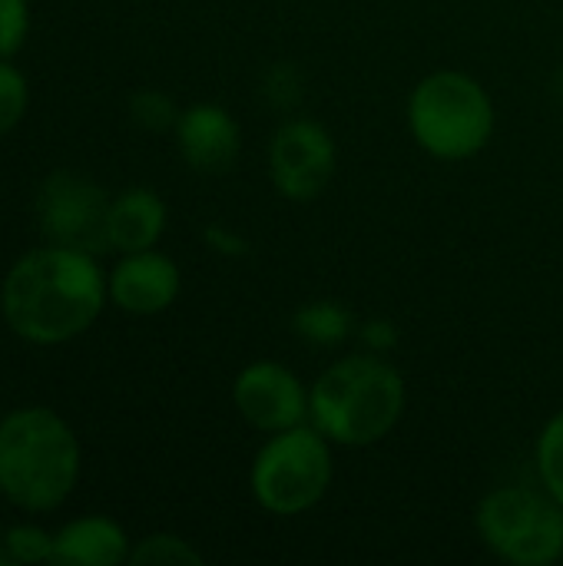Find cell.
<instances>
[{"instance_id": "12", "label": "cell", "mask_w": 563, "mask_h": 566, "mask_svg": "<svg viewBox=\"0 0 563 566\" xmlns=\"http://www.w3.org/2000/svg\"><path fill=\"white\" fill-rule=\"evenodd\" d=\"M129 537L123 524L103 514L76 517L53 534V560L56 566H116L129 564Z\"/></svg>"}, {"instance_id": "18", "label": "cell", "mask_w": 563, "mask_h": 566, "mask_svg": "<svg viewBox=\"0 0 563 566\" xmlns=\"http://www.w3.org/2000/svg\"><path fill=\"white\" fill-rule=\"evenodd\" d=\"M3 551L10 564H50L53 560V534L37 524H17L3 531Z\"/></svg>"}, {"instance_id": "11", "label": "cell", "mask_w": 563, "mask_h": 566, "mask_svg": "<svg viewBox=\"0 0 563 566\" xmlns=\"http://www.w3.org/2000/svg\"><path fill=\"white\" fill-rule=\"evenodd\" d=\"M176 146L189 169L202 176H222L236 166L242 149V129L226 106L196 103L176 119Z\"/></svg>"}, {"instance_id": "16", "label": "cell", "mask_w": 563, "mask_h": 566, "mask_svg": "<svg viewBox=\"0 0 563 566\" xmlns=\"http://www.w3.org/2000/svg\"><path fill=\"white\" fill-rule=\"evenodd\" d=\"M534 464H538L541 484L551 491V497L563 507V408L544 424V431L538 438Z\"/></svg>"}, {"instance_id": "17", "label": "cell", "mask_w": 563, "mask_h": 566, "mask_svg": "<svg viewBox=\"0 0 563 566\" xmlns=\"http://www.w3.org/2000/svg\"><path fill=\"white\" fill-rule=\"evenodd\" d=\"M179 106L169 93L163 90H136L129 96V119L146 129V133H166V129H176V119H179Z\"/></svg>"}, {"instance_id": "19", "label": "cell", "mask_w": 563, "mask_h": 566, "mask_svg": "<svg viewBox=\"0 0 563 566\" xmlns=\"http://www.w3.org/2000/svg\"><path fill=\"white\" fill-rule=\"evenodd\" d=\"M30 106V83L23 70H17L10 60H0V136L20 126Z\"/></svg>"}, {"instance_id": "1", "label": "cell", "mask_w": 563, "mask_h": 566, "mask_svg": "<svg viewBox=\"0 0 563 566\" xmlns=\"http://www.w3.org/2000/svg\"><path fill=\"white\" fill-rule=\"evenodd\" d=\"M110 302L106 275L93 252L43 245L20 255L0 285L7 328L40 348L66 345L93 328Z\"/></svg>"}, {"instance_id": "20", "label": "cell", "mask_w": 563, "mask_h": 566, "mask_svg": "<svg viewBox=\"0 0 563 566\" xmlns=\"http://www.w3.org/2000/svg\"><path fill=\"white\" fill-rule=\"evenodd\" d=\"M30 33V0H0V60H10Z\"/></svg>"}, {"instance_id": "22", "label": "cell", "mask_w": 563, "mask_h": 566, "mask_svg": "<svg viewBox=\"0 0 563 566\" xmlns=\"http://www.w3.org/2000/svg\"><path fill=\"white\" fill-rule=\"evenodd\" d=\"M362 345L372 352V355H388L395 345H398V328L388 322V318H375V322H365L362 325Z\"/></svg>"}, {"instance_id": "3", "label": "cell", "mask_w": 563, "mask_h": 566, "mask_svg": "<svg viewBox=\"0 0 563 566\" xmlns=\"http://www.w3.org/2000/svg\"><path fill=\"white\" fill-rule=\"evenodd\" d=\"M405 378L382 355H348L329 365L309 388V424L332 444L368 448L405 418Z\"/></svg>"}, {"instance_id": "25", "label": "cell", "mask_w": 563, "mask_h": 566, "mask_svg": "<svg viewBox=\"0 0 563 566\" xmlns=\"http://www.w3.org/2000/svg\"><path fill=\"white\" fill-rule=\"evenodd\" d=\"M561 93H563V73H561Z\"/></svg>"}, {"instance_id": "7", "label": "cell", "mask_w": 563, "mask_h": 566, "mask_svg": "<svg viewBox=\"0 0 563 566\" xmlns=\"http://www.w3.org/2000/svg\"><path fill=\"white\" fill-rule=\"evenodd\" d=\"M110 202L113 196L76 169H53L37 189V226L43 242L80 249V252H110Z\"/></svg>"}, {"instance_id": "6", "label": "cell", "mask_w": 563, "mask_h": 566, "mask_svg": "<svg viewBox=\"0 0 563 566\" xmlns=\"http://www.w3.org/2000/svg\"><path fill=\"white\" fill-rule=\"evenodd\" d=\"M478 534L491 554L518 566H548L563 557V507L541 484H508L481 497Z\"/></svg>"}, {"instance_id": "2", "label": "cell", "mask_w": 563, "mask_h": 566, "mask_svg": "<svg viewBox=\"0 0 563 566\" xmlns=\"http://www.w3.org/2000/svg\"><path fill=\"white\" fill-rule=\"evenodd\" d=\"M83 468L73 428L43 405L0 418V497L23 514H50L70 501Z\"/></svg>"}, {"instance_id": "24", "label": "cell", "mask_w": 563, "mask_h": 566, "mask_svg": "<svg viewBox=\"0 0 563 566\" xmlns=\"http://www.w3.org/2000/svg\"><path fill=\"white\" fill-rule=\"evenodd\" d=\"M0 566H10V557H7V551H3V531H0Z\"/></svg>"}, {"instance_id": "9", "label": "cell", "mask_w": 563, "mask_h": 566, "mask_svg": "<svg viewBox=\"0 0 563 566\" xmlns=\"http://www.w3.org/2000/svg\"><path fill=\"white\" fill-rule=\"evenodd\" d=\"M232 405L239 418L262 431H289L309 421V388L279 361H252L232 381Z\"/></svg>"}, {"instance_id": "4", "label": "cell", "mask_w": 563, "mask_h": 566, "mask_svg": "<svg viewBox=\"0 0 563 566\" xmlns=\"http://www.w3.org/2000/svg\"><path fill=\"white\" fill-rule=\"evenodd\" d=\"M408 129L435 159H471L494 136L491 93L461 70H435L408 96Z\"/></svg>"}, {"instance_id": "5", "label": "cell", "mask_w": 563, "mask_h": 566, "mask_svg": "<svg viewBox=\"0 0 563 566\" xmlns=\"http://www.w3.org/2000/svg\"><path fill=\"white\" fill-rule=\"evenodd\" d=\"M332 484V441L305 424L275 431L259 448L249 488L262 511L275 517H295L312 511Z\"/></svg>"}, {"instance_id": "23", "label": "cell", "mask_w": 563, "mask_h": 566, "mask_svg": "<svg viewBox=\"0 0 563 566\" xmlns=\"http://www.w3.org/2000/svg\"><path fill=\"white\" fill-rule=\"evenodd\" d=\"M206 242H209L212 252H219V255H246V249H249L246 239L226 232L222 226H209V229H206Z\"/></svg>"}, {"instance_id": "14", "label": "cell", "mask_w": 563, "mask_h": 566, "mask_svg": "<svg viewBox=\"0 0 563 566\" xmlns=\"http://www.w3.org/2000/svg\"><path fill=\"white\" fill-rule=\"evenodd\" d=\"M292 332L319 348H335L352 335V312L338 302H309L295 312Z\"/></svg>"}, {"instance_id": "21", "label": "cell", "mask_w": 563, "mask_h": 566, "mask_svg": "<svg viewBox=\"0 0 563 566\" xmlns=\"http://www.w3.org/2000/svg\"><path fill=\"white\" fill-rule=\"evenodd\" d=\"M265 96L272 106L279 109H289L302 99V73L292 66V63H275L269 73H265Z\"/></svg>"}, {"instance_id": "10", "label": "cell", "mask_w": 563, "mask_h": 566, "mask_svg": "<svg viewBox=\"0 0 563 566\" xmlns=\"http://www.w3.org/2000/svg\"><path fill=\"white\" fill-rule=\"evenodd\" d=\"M106 285H110V302L119 312L159 315L179 298L183 275L169 255L156 249H143V252H126L106 275Z\"/></svg>"}, {"instance_id": "8", "label": "cell", "mask_w": 563, "mask_h": 566, "mask_svg": "<svg viewBox=\"0 0 563 566\" xmlns=\"http://www.w3.org/2000/svg\"><path fill=\"white\" fill-rule=\"evenodd\" d=\"M338 149L332 133L305 116L285 119L269 143V179L289 202H312L335 176Z\"/></svg>"}, {"instance_id": "15", "label": "cell", "mask_w": 563, "mask_h": 566, "mask_svg": "<svg viewBox=\"0 0 563 566\" xmlns=\"http://www.w3.org/2000/svg\"><path fill=\"white\" fill-rule=\"evenodd\" d=\"M129 564L136 566H199L202 554L179 534H149L133 544Z\"/></svg>"}, {"instance_id": "13", "label": "cell", "mask_w": 563, "mask_h": 566, "mask_svg": "<svg viewBox=\"0 0 563 566\" xmlns=\"http://www.w3.org/2000/svg\"><path fill=\"white\" fill-rule=\"evenodd\" d=\"M166 219H169V212L156 189H149V186L123 189L110 202V222H106L110 249H116L123 255L156 249V242L166 232Z\"/></svg>"}]
</instances>
